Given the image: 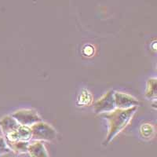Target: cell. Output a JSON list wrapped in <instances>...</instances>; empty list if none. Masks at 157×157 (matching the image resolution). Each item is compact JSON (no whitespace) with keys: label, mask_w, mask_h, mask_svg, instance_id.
Instances as JSON below:
<instances>
[{"label":"cell","mask_w":157,"mask_h":157,"mask_svg":"<svg viewBox=\"0 0 157 157\" xmlns=\"http://www.w3.org/2000/svg\"><path fill=\"white\" fill-rule=\"evenodd\" d=\"M93 95L88 90L82 89L77 98V105L78 106H89L93 104Z\"/></svg>","instance_id":"30bf717a"},{"label":"cell","mask_w":157,"mask_h":157,"mask_svg":"<svg viewBox=\"0 0 157 157\" xmlns=\"http://www.w3.org/2000/svg\"><path fill=\"white\" fill-rule=\"evenodd\" d=\"M28 147V153L30 157H49L48 152L43 141H32Z\"/></svg>","instance_id":"52a82bcc"},{"label":"cell","mask_w":157,"mask_h":157,"mask_svg":"<svg viewBox=\"0 0 157 157\" xmlns=\"http://www.w3.org/2000/svg\"><path fill=\"white\" fill-rule=\"evenodd\" d=\"M32 138L31 141H50L57 137V132L48 123L38 122L30 127Z\"/></svg>","instance_id":"7a4b0ae2"},{"label":"cell","mask_w":157,"mask_h":157,"mask_svg":"<svg viewBox=\"0 0 157 157\" xmlns=\"http://www.w3.org/2000/svg\"><path fill=\"white\" fill-rule=\"evenodd\" d=\"M82 53H83L84 55L86 56V57H91V56L94 55V47H92V46H90V45H86V46L84 47L83 50H82Z\"/></svg>","instance_id":"5bb4252c"},{"label":"cell","mask_w":157,"mask_h":157,"mask_svg":"<svg viewBox=\"0 0 157 157\" xmlns=\"http://www.w3.org/2000/svg\"><path fill=\"white\" fill-rule=\"evenodd\" d=\"M137 109V107L127 109H115L112 112L101 114L104 119L107 120L109 124L108 135L104 142L105 145H108L110 143L122 130L125 129V127L130 123V120H132Z\"/></svg>","instance_id":"6da1fadb"},{"label":"cell","mask_w":157,"mask_h":157,"mask_svg":"<svg viewBox=\"0 0 157 157\" xmlns=\"http://www.w3.org/2000/svg\"><path fill=\"white\" fill-rule=\"evenodd\" d=\"M114 101L116 109H127L137 107L139 105V101L134 97L120 91H114Z\"/></svg>","instance_id":"5b68a950"},{"label":"cell","mask_w":157,"mask_h":157,"mask_svg":"<svg viewBox=\"0 0 157 157\" xmlns=\"http://www.w3.org/2000/svg\"><path fill=\"white\" fill-rule=\"evenodd\" d=\"M6 140L10 141H29L32 138L30 127L21 125L12 133L6 136Z\"/></svg>","instance_id":"8992f818"},{"label":"cell","mask_w":157,"mask_h":157,"mask_svg":"<svg viewBox=\"0 0 157 157\" xmlns=\"http://www.w3.org/2000/svg\"><path fill=\"white\" fill-rule=\"evenodd\" d=\"M10 151L9 147L6 145L5 140L2 137H0V154H4Z\"/></svg>","instance_id":"4fadbf2b"},{"label":"cell","mask_w":157,"mask_h":157,"mask_svg":"<svg viewBox=\"0 0 157 157\" xmlns=\"http://www.w3.org/2000/svg\"><path fill=\"white\" fill-rule=\"evenodd\" d=\"M12 117L19 124L31 127L38 122L42 121L41 117L35 110L32 109H21L12 114Z\"/></svg>","instance_id":"3957f363"},{"label":"cell","mask_w":157,"mask_h":157,"mask_svg":"<svg viewBox=\"0 0 157 157\" xmlns=\"http://www.w3.org/2000/svg\"><path fill=\"white\" fill-rule=\"evenodd\" d=\"M140 134L144 139H152L155 134V127L152 123H143L140 127Z\"/></svg>","instance_id":"7c38bea8"},{"label":"cell","mask_w":157,"mask_h":157,"mask_svg":"<svg viewBox=\"0 0 157 157\" xmlns=\"http://www.w3.org/2000/svg\"><path fill=\"white\" fill-rule=\"evenodd\" d=\"M156 90H157V81L155 78H149L147 82L146 90H145V95L148 99L151 101H155L156 99Z\"/></svg>","instance_id":"8fae6325"},{"label":"cell","mask_w":157,"mask_h":157,"mask_svg":"<svg viewBox=\"0 0 157 157\" xmlns=\"http://www.w3.org/2000/svg\"><path fill=\"white\" fill-rule=\"evenodd\" d=\"M0 126L2 127L3 134L6 136L17 129L21 124H19L12 116H6L0 121Z\"/></svg>","instance_id":"ba28073f"},{"label":"cell","mask_w":157,"mask_h":157,"mask_svg":"<svg viewBox=\"0 0 157 157\" xmlns=\"http://www.w3.org/2000/svg\"><path fill=\"white\" fill-rule=\"evenodd\" d=\"M116 108L114 101V91L110 90L94 102V109L96 114H102L112 112Z\"/></svg>","instance_id":"277c9868"},{"label":"cell","mask_w":157,"mask_h":157,"mask_svg":"<svg viewBox=\"0 0 157 157\" xmlns=\"http://www.w3.org/2000/svg\"><path fill=\"white\" fill-rule=\"evenodd\" d=\"M6 145L16 154H23L28 152L29 141H10L6 140Z\"/></svg>","instance_id":"9c48e42d"}]
</instances>
